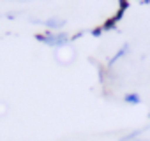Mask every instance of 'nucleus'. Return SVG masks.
<instances>
[{"label": "nucleus", "mask_w": 150, "mask_h": 141, "mask_svg": "<svg viewBox=\"0 0 150 141\" xmlns=\"http://www.w3.org/2000/svg\"><path fill=\"white\" fill-rule=\"evenodd\" d=\"M125 102H129V104H138V102H139V95L129 94V95H125Z\"/></svg>", "instance_id": "nucleus-1"}, {"label": "nucleus", "mask_w": 150, "mask_h": 141, "mask_svg": "<svg viewBox=\"0 0 150 141\" xmlns=\"http://www.w3.org/2000/svg\"><path fill=\"white\" fill-rule=\"evenodd\" d=\"M64 23H65L64 20H48V21H46V25H48V27H53V28H57V27H62Z\"/></svg>", "instance_id": "nucleus-2"}, {"label": "nucleus", "mask_w": 150, "mask_h": 141, "mask_svg": "<svg viewBox=\"0 0 150 141\" xmlns=\"http://www.w3.org/2000/svg\"><path fill=\"white\" fill-rule=\"evenodd\" d=\"M141 130H134V132H131V134H127V136H124L122 139H118V141H131V139H134L138 134H139Z\"/></svg>", "instance_id": "nucleus-3"}, {"label": "nucleus", "mask_w": 150, "mask_h": 141, "mask_svg": "<svg viewBox=\"0 0 150 141\" xmlns=\"http://www.w3.org/2000/svg\"><path fill=\"white\" fill-rule=\"evenodd\" d=\"M148 116H150V115H148Z\"/></svg>", "instance_id": "nucleus-4"}]
</instances>
